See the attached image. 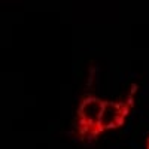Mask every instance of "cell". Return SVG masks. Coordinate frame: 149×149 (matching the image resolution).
Listing matches in <instances>:
<instances>
[{"label": "cell", "mask_w": 149, "mask_h": 149, "mask_svg": "<svg viewBox=\"0 0 149 149\" xmlns=\"http://www.w3.org/2000/svg\"><path fill=\"white\" fill-rule=\"evenodd\" d=\"M136 90V86L133 85V90L130 93V97L127 102H122V103H113V102H104L103 106V112L100 115V119L97 122V127L93 133V137L94 139L98 133H103L106 130H113V128H119L124 121H125L127 115L130 113L131 106H133V93Z\"/></svg>", "instance_id": "obj_1"}, {"label": "cell", "mask_w": 149, "mask_h": 149, "mask_svg": "<svg viewBox=\"0 0 149 149\" xmlns=\"http://www.w3.org/2000/svg\"><path fill=\"white\" fill-rule=\"evenodd\" d=\"M146 149H149V139H148V143H146Z\"/></svg>", "instance_id": "obj_3"}, {"label": "cell", "mask_w": 149, "mask_h": 149, "mask_svg": "<svg viewBox=\"0 0 149 149\" xmlns=\"http://www.w3.org/2000/svg\"><path fill=\"white\" fill-rule=\"evenodd\" d=\"M104 100H100L97 97H86L81 103L78 109V118H79V134L81 136H90L93 137V133L97 127V122L100 119L103 112Z\"/></svg>", "instance_id": "obj_2"}]
</instances>
